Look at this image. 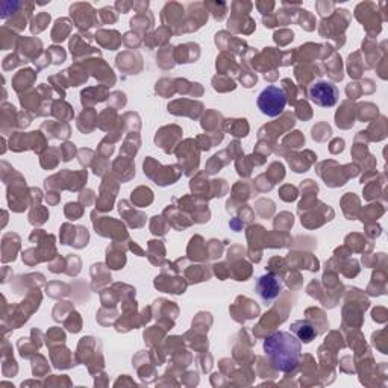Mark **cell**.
Instances as JSON below:
<instances>
[{"instance_id":"1","label":"cell","mask_w":388,"mask_h":388,"mask_svg":"<svg viewBox=\"0 0 388 388\" xmlns=\"http://www.w3.org/2000/svg\"><path fill=\"white\" fill-rule=\"evenodd\" d=\"M264 352L273 369L290 373L299 366L302 352L301 340L290 333L279 330L267 337L264 341Z\"/></svg>"},{"instance_id":"2","label":"cell","mask_w":388,"mask_h":388,"mask_svg":"<svg viewBox=\"0 0 388 388\" xmlns=\"http://www.w3.org/2000/svg\"><path fill=\"white\" fill-rule=\"evenodd\" d=\"M287 105V95L281 87L270 85L258 96V108L267 117H278Z\"/></svg>"},{"instance_id":"3","label":"cell","mask_w":388,"mask_h":388,"mask_svg":"<svg viewBox=\"0 0 388 388\" xmlns=\"http://www.w3.org/2000/svg\"><path fill=\"white\" fill-rule=\"evenodd\" d=\"M338 96H340L338 88L333 82L320 81V82H316L310 88L311 102H313V104H316L317 107H322V108L334 107L337 104Z\"/></svg>"},{"instance_id":"4","label":"cell","mask_w":388,"mask_h":388,"mask_svg":"<svg viewBox=\"0 0 388 388\" xmlns=\"http://www.w3.org/2000/svg\"><path fill=\"white\" fill-rule=\"evenodd\" d=\"M282 289H284L282 281L275 275H271V273L259 276L257 281V293L266 303L278 299L279 294L282 293Z\"/></svg>"},{"instance_id":"5","label":"cell","mask_w":388,"mask_h":388,"mask_svg":"<svg viewBox=\"0 0 388 388\" xmlns=\"http://www.w3.org/2000/svg\"><path fill=\"white\" fill-rule=\"evenodd\" d=\"M296 334H298L299 340L303 341V343H310L317 335V330L314 326L308 322H296L291 328Z\"/></svg>"}]
</instances>
